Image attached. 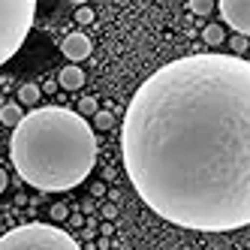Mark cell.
Returning <instances> with one entry per match:
<instances>
[{"mask_svg": "<svg viewBox=\"0 0 250 250\" xmlns=\"http://www.w3.org/2000/svg\"><path fill=\"white\" fill-rule=\"evenodd\" d=\"M130 184L157 217L196 232L250 223V63L187 55L148 76L121 127Z\"/></svg>", "mask_w": 250, "mask_h": 250, "instance_id": "cell-1", "label": "cell"}, {"mask_svg": "<svg viewBox=\"0 0 250 250\" xmlns=\"http://www.w3.org/2000/svg\"><path fill=\"white\" fill-rule=\"evenodd\" d=\"M9 157L21 181L42 193L79 187L97 163L94 127L63 105H42L12 130Z\"/></svg>", "mask_w": 250, "mask_h": 250, "instance_id": "cell-2", "label": "cell"}, {"mask_svg": "<svg viewBox=\"0 0 250 250\" xmlns=\"http://www.w3.org/2000/svg\"><path fill=\"white\" fill-rule=\"evenodd\" d=\"M37 19V0H0V66L27 40Z\"/></svg>", "mask_w": 250, "mask_h": 250, "instance_id": "cell-3", "label": "cell"}, {"mask_svg": "<svg viewBox=\"0 0 250 250\" xmlns=\"http://www.w3.org/2000/svg\"><path fill=\"white\" fill-rule=\"evenodd\" d=\"M0 250H82V244L51 223H24L0 235Z\"/></svg>", "mask_w": 250, "mask_h": 250, "instance_id": "cell-4", "label": "cell"}, {"mask_svg": "<svg viewBox=\"0 0 250 250\" xmlns=\"http://www.w3.org/2000/svg\"><path fill=\"white\" fill-rule=\"evenodd\" d=\"M214 9H220L223 21L235 30V37L250 33V0H220V3H214Z\"/></svg>", "mask_w": 250, "mask_h": 250, "instance_id": "cell-5", "label": "cell"}, {"mask_svg": "<svg viewBox=\"0 0 250 250\" xmlns=\"http://www.w3.org/2000/svg\"><path fill=\"white\" fill-rule=\"evenodd\" d=\"M61 51L66 61H73L79 66V61H84L87 55H91V40L84 37V33H69V37L61 42Z\"/></svg>", "mask_w": 250, "mask_h": 250, "instance_id": "cell-6", "label": "cell"}, {"mask_svg": "<svg viewBox=\"0 0 250 250\" xmlns=\"http://www.w3.org/2000/svg\"><path fill=\"white\" fill-rule=\"evenodd\" d=\"M58 84H61V87H66V91H79V87L84 84V73H82V66H76V63L63 66L61 73H58Z\"/></svg>", "mask_w": 250, "mask_h": 250, "instance_id": "cell-7", "label": "cell"}, {"mask_svg": "<svg viewBox=\"0 0 250 250\" xmlns=\"http://www.w3.org/2000/svg\"><path fill=\"white\" fill-rule=\"evenodd\" d=\"M21 118H24V112H21V105L19 103H6L3 109H0V124H3V127H19L21 124Z\"/></svg>", "mask_w": 250, "mask_h": 250, "instance_id": "cell-8", "label": "cell"}, {"mask_svg": "<svg viewBox=\"0 0 250 250\" xmlns=\"http://www.w3.org/2000/svg\"><path fill=\"white\" fill-rule=\"evenodd\" d=\"M40 97H42V91H40V84H33V82H24V84L19 87V105H21V103H24V105H37Z\"/></svg>", "mask_w": 250, "mask_h": 250, "instance_id": "cell-9", "label": "cell"}, {"mask_svg": "<svg viewBox=\"0 0 250 250\" xmlns=\"http://www.w3.org/2000/svg\"><path fill=\"white\" fill-rule=\"evenodd\" d=\"M202 40H205V45H220V42L226 40V33H223L220 24H208V27L202 30Z\"/></svg>", "mask_w": 250, "mask_h": 250, "instance_id": "cell-10", "label": "cell"}, {"mask_svg": "<svg viewBox=\"0 0 250 250\" xmlns=\"http://www.w3.org/2000/svg\"><path fill=\"white\" fill-rule=\"evenodd\" d=\"M97 112H100V103H97L94 97H82V100H79V115H82V118H84V115L94 118Z\"/></svg>", "mask_w": 250, "mask_h": 250, "instance_id": "cell-11", "label": "cell"}, {"mask_svg": "<svg viewBox=\"0 0 250 250\" xmlns=\"http://www.w3.org/2000/svg\"><path fill=\"white\" fill-rule=\"evenodd\" d=\"M94 127L97 130H112L115 127V115L112 112H97L94 115Z\"/></svg>", "mask_w": 250, "mask_h": 250, "instance_id": "cell-12", "label": "cell"}, {"mask_svg": "<svg viewBox=\"0 0 250 250\" xmlns=\"http://www.w3.org/2000/svg\"><path fill=\"white\" fill-rule=\"evenodd\" d=\"M190 12H196V15H208L211 9H214V3H211V0H190Z\"/></svg>", "mask_w": 250, "mask_h": 250, "instance_id": "cell-13", "label": "cell"}, {"mask_svg": "<svg viewBox=\"0 0 250 250\" xmlns=\"http://www.w3.org/2000/svg\"><path fill=\"white\" fill-rule=\"evenodd\" d=\"M229 48L235 51V58H244V51H247V37H232Z\"/></svg>", "mask_w": 250, "mask_h": 250, "instance_id": "cell-14", "label": "cell"}, {"mask_svg": "<svg viewBox=\"0 0 250 250\" xmlns=\"http://www.w3.org/2000/svg\"><path fill=\"white\" fill-rule=\"evenodd\" d=\"M76 21H79V24H91V21H94V9H91V6H79V9H76Z\"/></svg>", "mask_w": 250, "mask_h": 250, "instance_id": "cell-15", "label": "cell"}, {"mask_svg": "<svg viewBox=\"0 0 250 250\" xmlns=\"http://www.w3.org/2000/svg\"><path fill=\"white\" fill-rule=\"evenodd\" d=\"M66 217H69V208H66L63 202H55V205H51V220L61 223V220H66Z\"/></svg>", "mask_w": 250, "mask_h": 250, "instance_id": "cell-16", "label": "cell"}, {"mask_svg": "<svg viewBox=\"0 0 250 250\" xmlns=\"http://www.w3.org/2000/svg\"><path fill=\"white\" fill-rule=\"evenodd\" d=\"M103 217H105V220H115V217H118V205H115V202L103 205Z\"/></svg>", "mask_w": 250, "mask_h": 250, "instance_id": "cell-17", "label": "cell"}, {"mask_svg": "<svg viewBox=\"0 0 250 250\" xmlns=\"http://www.w3.org/2000/svg\"><path fill=\"white\" fill-rule=\"evenodd\" d=\"M40 91H45V94H55V91H58V82H55V79H48V82L40 87Z\"/></svg>", "mask_w": 250, "mask_h": 250, "instance_id": "cell-18", "label": "cell"}, {"mask_svg": "<svg viewBox=\"0 0 250 250\" xmlns=\"http://www.w3.org/2000/svg\"><path fill=\"white\" fill-rule=\"evenodd\" d=\"M94 235H97V226H94V220H91V223L84 226V238H94Z\"/></svg>", "mask_w": 250, "mask_h": 250, "instance_id": "cell-19", "label": "cell"}, {"mask_svg": "<svg viewBox=\"0 0 250 250\" xmlns=\"http://www.w3.org/2000/svg\"><path fill=\"white\" fill-rule=\"evenodd\" d=\"M100 232H103V238H109L112 232H115V226H112V223H103V226H100Z\"/></svg>", "mask_w": 250, "mask_h": 250, "instance_id": "cell-20", "label": "cell"}, {"mask_svg": "<svg viewBox=\"0 0 250 250\" xmlns=\"http://www.w3.org/2000/svg\"><path fill=\"white\" fill-rule=\"evenodd\" d=\"M6 181H9V178H6V172H3V166H0V193H3V190H6Z\"/></svg>", "mask_w": 250, "mask_h": 250, "instance_id": "cell-21", "label": "cell"}, {"mask_svg": "<svg viewBox=\"0 0 250 250\" xmlns=\"http://www.w3.org/2000/svg\"><path fill=\"white\" fill-rule=\"evenodd\" d=\"M91 193H94V196H103V193H105V187H103V184H94V190H91Z\"/></svg>", "mask_w": 250, "mask_h": 250, "instance_id": "cell-22", "label": "cell"}]
</instances>
